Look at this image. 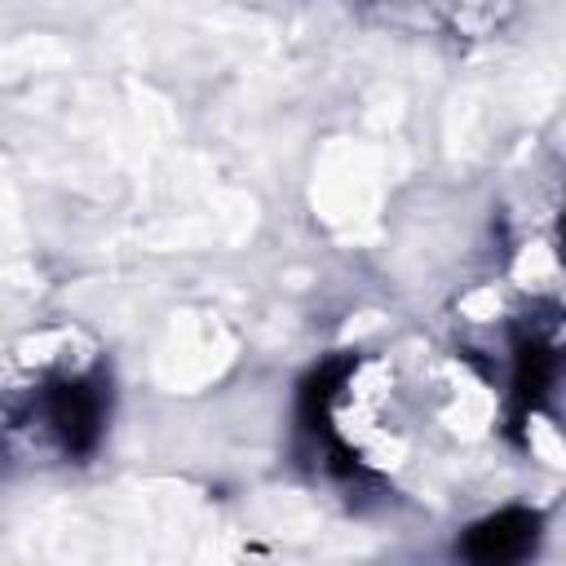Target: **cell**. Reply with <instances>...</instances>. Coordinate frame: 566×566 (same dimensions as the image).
<instances>
[{
	"instance_id": "1",
	"label": "cell",
	"mask_w": 566,
	"mask_h": 566,
	"mask_svg": "<svg viewBox=\"0 0 566 566\" xmlns=\"http://www.w3.org/2000/svg\"><path fill=\"white\" fill-rule=\"evenodd\" d=\"M44 420L53 429V438L62 442L66 455H88L102 438L106 424V394L93 376H71L57 380L44 394Z\"/></svg>"
},
{
	"instance_id": "2",
	"label": "cell",
	"mask_w": 566,
	"mask_h": 566,
	"mask_svg": "<svg viewBox=\"0 0 566 566\" xmlns=\"http://www.w3.org/2000/svg\"><path fill=\"white\" fill-rule=\"evenodd\" d=\"M535 539H539V513H531V509H504V513H491L478 526H469L460 553L469 562L500 566V562H522L535 548Z\"/></svg>"
},
{
	"instance_id": "3",
	"label": "cell",
	"mask_w": 566,
	"mask_h": 566,
	"mask_svg": "<svg viewBox=\"0 0 566 566\" xmlns=\"http://www.w3.org/2000/svg\"><path fill=\"white\" fill-rule=\"evenodd\" d=\"M553 385V345L548 340H522L517 345V376H513V394L522 407H535Z\"/></svg>"
}]
</instances>
